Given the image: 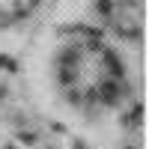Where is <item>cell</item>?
<instances>
[{
  "label": "cell",
  "mask_w": 149,
  "mask_h": 149,
  "mask_svg": "<svg viewBox=\"0 0 149 149\" xmlns=\"http://www.w3.org/2000/svg\"><path fill=\"white\" fill-rule=\"evenodd\" d=\"M60 57H63L60 86L66 98H72L74 104H110L116 98L119 69L98 42L81 39L69 45Z\"/></svg>",
  "instance_id": "obj_1"
},
{
  "label": "cell",
  "mask_w": 149,
  "mask_h": 149,
  "mask_svg": "<svg viewBox=\"0 0 149 149\" xmlns=\"http://www.w3.org/2000/svg\"><path fill=\"white\" fill-rule=\"evenodd\" d=\"M33 3H36V0H0V9H3V12H15V15H18V12H27Z\"/></svg>",
  "instance_id": "obj_2"
}]
</instances>
